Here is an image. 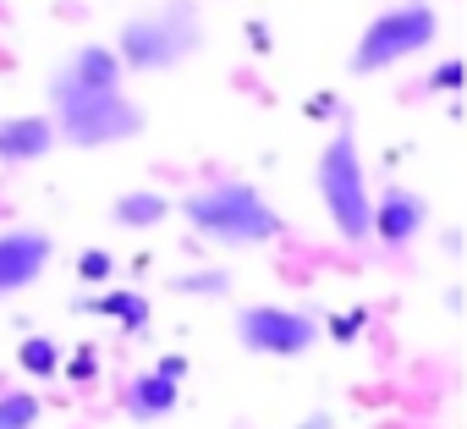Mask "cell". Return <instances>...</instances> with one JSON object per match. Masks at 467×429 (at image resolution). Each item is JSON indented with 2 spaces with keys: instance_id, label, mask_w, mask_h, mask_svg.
<instances>
[{
  "instance_id": "obj_1",
  "label": "cell",
  "mask_w": 467,
  "mask_h": 429,
  "mask_svg": "<svg viewBox=\"0 0 467 429\" xmlns=\"http://www.w3.org/2000/svg\"><path fill=\"white\" fill-rule=\"evenodd\" d=\"M176 214L187 221L192 237H203L209 248H225V254H248V248H270L286 237V214L248 182V176H220V182H203L192 187Z\"/></svg>"
},
{
  "instance_id": "obj_2",
  "label": "cell",
  "mask_w": 467,
  "mask_h": 429,
  "mask_svg": "<svg viewBox=\"0 0 467 429\" xmlns=\"http://www.w3.org/2000/svg\"><path fill=\"white\" fill-rule=\"evenodd\" d=\"M45 99H50V127H56V143H72V149H110V143H132L143 138L149 116L143 105L127 94V89H83V83H67L50 72L45 83Z\"/></svg>"
},
{
  "instance_id": "obj_3",
  "label": "cell",
  "mask_w": 467,
  "mask_h": 429,
  "mask_svg": "<svg viewBox=\"0 0 467 429\" xmlns=\"http://www.w3.org/2000/svg\"><path fill=\"white\" fill-rule=\"evenodd\" d=\"M116 61L127 67V78H154V72H176L182 61H192L203 50V17L192 0H160L149 12H132L116 28Z\"/></svg>"
},
{
  "instance_id": "obj_4",
  "label": "cell",
  "mask_w": 467,
  "mask_h": 429,
  "mask_svg": "<svg viewBox=\"0 0 467 429\" xmlns=\"http://www.w3.org/2000/svg\"><path fill=\"white\" fill-rule=\"evenodd\" d=\"M314 193L325 204V221L336 226L341 243H368V209H374V187H368V160L358 149V132L341 121L314 165Z\"/></svg>"
},
{
  "instance_id": "obj_5",
  "label": "cell",
  "mask_w": 467,
  "mask_h": 429,
  "mask_svg": "<svg viewBox=\"0 0 467 429\" xmlns=\"http://www.w3.org/2000/svg\"><path fill=\"white\" fill-rule=\"evenodd\" d=\"M440 39V12L434 0H396V6L374 12L363 23V34L352 39V56H347V72L352 78H379V72H396L401 61L434 50Z\"/></svg>"
},
{
  "instance_id": "obj_6",
  "label": "cell",
  "mask_w": 467,
  "mask_h": 429,
  "mask_svg": "<svg viewBox=\"0 0 467 429\" xmlns=\"http://www.w3.org/2000/svg\"><path fill=\"white\" fill-rule=\"evenodd\" d=\"M231 330L254 358H308L325 336V319L308 303H243L231 314Z\"/></svg>"
},
{
  "instance_id": "obj_7",
  "label": "cell",
  "mask_w": 467,
  "mask_h": 429,
  "mask_svg": "<svg viewBox=\"0 0 467 429\" xmlns=\"http://www.w3.org/2000/svg\"><path fill=\"white\" fill-rule=\"evenodd\" d=\"M50 259H56V237L45 226H6L0 232V298L39 287Z\"/></svg>"
},
{
  "instance_id": "obj_8",
  "label": "cell",
  "mask_w": 467,
  "mask_h": 429,
  "mask_svg": "<svg viewBox=\"0 0 467 429\" xmlns=\"http://www.w3.org/2000/svg\"><path fill=\"white\" fill-rule=\"evenodd\" d=\"M423 226H429V198L418 187H407V182L379 187V198L368 209V237L379 248H412L423 237Z\"/></svg>"
},
{
  "instance_id": "obj_9",
  "label": "cell",
  "mask_w": 467,
  "mask_h": 429,
  "mask_svg": "<svg viewBox=\"0 0 467 429\" xmlns=\"http://www.w3.org/2000/svg\"><path fill=\"white\" fill-rule=\"evenodd\" d=\"M176 407H182V380L165 374L160 363H149L143 374H132L127 391H121V413H127L132 424H160V418H171Z\"/></svg>"
},
{
  "instance_id": "obj_10",
  "label": "cell",
  "mask_w": 467,
  "mask_h": 429,
  "mask_svg": "<svg viewBox=\"0 0 467 429\" xmlns=\"http://www.w3.org/2000/svg\"><path fill=\"white\" fill-rule=\"evenodd\" d=\"M50 149H56V127H50L45 110H28V116H6V121H0V165H6V171L39 165Z\"/></svg>"
},
{
  "instance_id": "obj_11",
  "label": "cell",
  "mask_w": 467,
  "mask_h": 429,
  "mask_svg": "<svg viewBox=\"0 0 467 429\" xmlns=\"http://www.w3.org/2000/svg\"><path fill=\"white\" fill-rule=\"evenodd\" d=\"M78 314H94V319H110L116 330H127V336H143L149 330V319H154V303L138 292V287H105V292H83L78 303H72Z\"/></svg>"
},
{
  "instance_id": "obj_12",
  "label": "cell",
  "mask_w": 467,
  "mask_h": 429,
  "mask_svg": "<svg viewBox=\"0 0 467 429\" xmlns=\"http://www.w3.org/2000/svg\"><path fill=\"white\" fill-rule=\"evenodd\" d=\"M56 78H67V83H83V89H127V67L116 61V50L105 45V39H88V45H78L61 67H56Z\"/></svg>"
},
{
  "instance_id": "obj_13",
  "label": "cell",
  "mask_w": 467,
  "mask_h": 429,
  "mask_svg": "<svg viewBox=\"0 0 467 429\" xmlns=\"http://www.w3.org/2000/svg\"><path fill=\"white\" fill-rule=\"evenodd\" d=\"M171 214H176V204H171L160 187H127V193L110 198V221H116L121 232H149V226L171 221Z\"/></svg>"
},
{
  "instance_id": "obj_14",
  "label": "cell",
  "mask_w": 467,
  "mask_h": 429,
  "mask_svg": "<svg viewBox=\"0 0 467 429\" xmlns=\"http://www.w3.org/2000/svg\"><path fill=\"white\" fill-rule=\"evenodd\" d=\"M231 287H237V276H231L225 265H198V270L171 276V292H182V298H203V303L231 298Z\"/></svg>"
},
{
  "instance_id": "obj_15",
  "label": "cell",
  "mask_w": 467,
  "mask_h": 429,
  "mask_svg": "<svg viewBox=\"0 0 467 429\" xmlns=\"http://www.w3.org/2000/svg\"><path fill=\"white\" fill-rule=\"evenodd\" d=\"M61 358H67V347H61L56 336H23V347H17V369H23L28 380L61 374Z\"/></svg>"
},
{
  "instance_id": "obj_16",
  "label": "cell",
  "mask_w": 467,
  "mask_h": 429,
  "mask_svg": "<svg viewBox=\"0 0 467 429\" xmlns=\"http://www.w3.org/2000/svg\"><path fill=\"white\" fill-rule=\"evenodd\" d=\"M45 424V396L39 391H0V429H39Z\"/></svg>"
},
{
  "instance_id": "obj_17",
  "label": "cell",
  "mask_w": 467,
  "mask_h": 429,
  "mask_svg": "<svg viewBox=\"0 0 467 429\" xmlns=\"http://www.w3.org/2000/svg\"><path fill=\"white\" fill-rule=\"evenodd\" d=\"M72 270H78V281H88V287H110V281H116V254H110V248H83Z\"/></svg>"
},
{
  "instance_id": "obj_18",
  "label": "cell",
  "mask_w": 467,
  "mask_h": 429,
  "mask_svg": "<svg viewBox=\"0 0 467 429\" xmlns=\"http://www.w3.org/2000/svg\"><path fill=\"white\" fill-rule=\"evenodd\" d=\"M61 374H67L72 385H88V380L99 374V347H94V341H78V352L61 358Z\"/></svg>"
},
{
  "instance_id": "obj_19",
  "label": "cell",
  "mask_w": 467,
  "mask_h": 429,
  "mask_svg": "<svg viewBox=\"0 0 467 429\" xmlns=\"http://www.w3.org/2000/svg\"><path fill=\"white\" fill-rule=\"evenodd\" d=\"M456 83H462V61H456V56H445V61L423 78V89H429V94H456Z\"/></svg>"
},
{
  "instance_id": "obj_20",
  "label": "cell",
  "mask_w": 467,
  "mask_h": 429,
  "mask_svg": "<svg viewBox=\"0 0 467 429\" xmlns=\"http://www.w3.org/2000/svg\"><path fill=\"white\" fill-rule=\"evenodd\" d=\"M154 363H160L165 374H176V380H187V358H182V352H165V358H154Z\"/></svg>"
},
{
  "instance_id": "obj_21",
  "label": "cell",
  "mask_w": 467,
  "mask_h": 429,
  "mask_svg": "<svg viewBox=\"0 0 467 429\" xmlns=\"http://www.w3.org/2000/svg\"><path fill=\"white\" fill-rule=\"evenodd\" d=\"M303 429H336V413H325V407H319V413H308V418H303Z\"/></svg>"
}]
</instances>
